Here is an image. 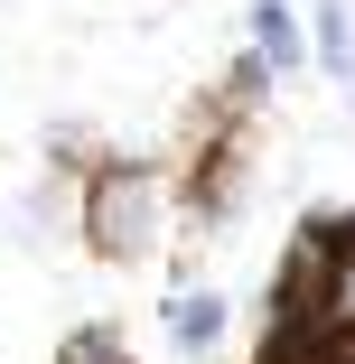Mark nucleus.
<instances>
[{"instance_id":"f257e3e1","label":"nucleus","mask_w":355,"mask_h":364,"mask_svg":"<svg viewBox=\"0 0 355 364\" xmlns=\"http://www.w3.org/2000/svg\"><path fill=\"white\" fill-rule=\"evenodd\" d=\"M169 234V168H150V159H103L94 178H85V243L103 252V262H140Z\"/></svg>"},{"instance_id":"f03ea898","label":"nucleus","mask_w":355,"mask_h":364,"mask_svg":"<svg viewBox=\"0 0 355 364\" xmlns=\"http://www.w3.org/2000/svg\"><path fill=\"white\" fill-rule=\"evenodd\" d=\"M309 327H318L327 346H346V355H355V234H346V252H337V262H327V280H318Z\"/></svg>"},{"instance_id":"39448f33","label":"nucleus","mask_w":355,"mask_h":364,"mask_svg":"<svg viewBox=\"0 0 355 364\" xmlns=\"http://www.w3.org/2000/svg\"><path fill=\"white\" fill-rule=\"evenodd\" d=\"M253 56L271 65V75H280V65H300L309 47H300V28H290V10H280V0H253Z\"/></svg>"},{"instance_id":"423d86ee","label":"nucleus","mask_w":355,"mask_h":364,"mask_svg":"<svg viewBox=\"0 0 355 364\" xmlns=\"http://www.w3.org/2000/svg\"><path fill=\"white\" fill-rule=\"evenodd\" d=\"M56 364H131V346H122L112 327H75V336L56 346Z\"/></svg>"},{"instance_id":"20e7f679","label":"nucleus","mask_w":355,"mask_h":364,"mask_svg":"<svg viewBox=\"0 0 355 364\" xmlns=\"http://www.w3.org/2000/svg\"><path fill=\"white\" fill-rule=\"evenodd\" d=\"M169 336L187 346V355H206L225 336V309H216V289H169Z\"/></svg>"},{"instance_id":"7ed1b4c3","label":"nucleus","mask_w":355,"mask_h":364,"mask_svg":"<svg viewBox=\"0 0 355 364\" xmlns=\"http://www.w3.org/2000/svg\"><path fill=\"white\" fill-rule=\"evenodd\" d=\"M309 47H318V65L337 85H355V10H346V0H318V10H309Z\"/></svg>"}]
</instances>
